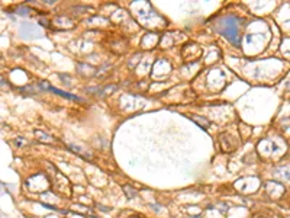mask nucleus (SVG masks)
<instances>
[{
    "instance_id": "f257e3e1",
    "label": "nucleus",
    "mask_w": 290,
    "mask_h": 218,
    "mask_svg": "<svg viewBox=\"0 0 290 218\" xmlns=\"http://www.w3.org/2000/svg\"><path fill=\"white\" fill-rule=\"evenodd\" d=\"M45 89H48L49 92H54V93H57V95H60V96H64V98H68V99H72V100H80V98H78V96H74V95L65 93V92H62V90H58V89H55V87L45 86Z\"/></svg>"
}]
</instances>
